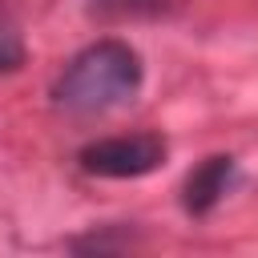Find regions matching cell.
<instances>
[{"instance_id": "cell-4", "label": "cell", "mask_w": 258, "mask_h": 258, "mask_svg": "<svg viewBox=\"0 0 258 258\" xmlns=\"http://www.w3.org/2000/svg\"><path fill=\"white\" fill-rule=\"evenodd\" d=\"M173 0H89V8L105 20H153L169 12Z\"/></svg>"}, {"instance_id": "cell-1", "label": "cell", "mask_w": 258, "mask_h": 258, "mask_svg": "<svg viewBox=\"0 0 258 258\" xmlns=\"http://www.w3.org/2000/svg\"><path fill=\"white\" fill-rule=\"evenodd\" d=\"M141 77H145L141 52L129 40H113L109 36V40H97V44L81 48L64 64V73L52 85V101L64 113L93 117V113L125 105L141 89Z\"/></svg>"}, {"instance_id": "cell-2", "label": "cell", "mask_w": 258, "mask_h": 258, "mask_svg": "<svg viewBox=\"0 0 258 258\" xmlns=\"http://www.w3.org/2000/svg\"><path fill=\"white\" fill-rule=\"evenodd\" d=\"M169 145L161 133H125V137H105L81 149V169L93 177H145L165 161Z\"/></svg>"}, {"instance_id": "cell-5", "label": "cell", "mask_w": 258, "mask_h": 258, "mask_svg": "<svg viewBox=\"0 0 258 258\" xmlns=\"http://www.w3.org/2000/svg\"><path fill=\"white\" fill-rule=\"evenodd\" d=\"M20 64H24V40L8 20H0V73H16Z\"/></svg>"}, {"instance_id": "cell-3", "label": "cell", "mask_w": 258, "mask_h": 258, "mask_svg": "<svg viewBox=\"0 0 258 258\" xmlns=\"http://www.w3.org/2000/svg\"><path fill=\"white\" fill-rule=\"evenodd\" d=\"M230 181H234V157H230V153H214V157H206L202 165H194V169L185 173V185H181V206H185V214H194V218L210 214V210L226 198Z\"/></svg>"}]
</instances>
